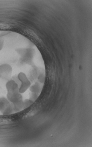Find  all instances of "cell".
<instances>
[{
    "label": "cell",
    "instance_id": "obj_1",
    "mask_svg": "<svg viewBox=\"0 0 92 147\" xmlns=\"http://www.w3.org/2000/svg\"><path fill=\"white\" fill-rule=\"evenodd\" d=\"M7 98H0V111L3 115H7L12 113L14 109L13 104Z\"/></svg>",
    "mask_w": 92,
    "mask_h": 147
},
{
    "label": "cell",
    "instance_id": "obj_2",
    "mask_svg": "<svg viewBox=\"0 0 92 147\" xmlns=\"http://www.w3.org/2000/svg\"><path fill=\"white\" fill-rule=\"evenodd\" d=\"M19 91L7 92V99L13 104L23 101L22 96Z\"/></svg>",
    "mask_w": 92,
    "mask_h": 147
},
{
    "label": "cell",
    "instance_id": "obj_3",
    "mask_svg": "<svg viewBox=\"0 0 92 147\" xmlns=\"http://www.w3.org/2000/svg\"><path fill=\"white\" fill-rule=\"evenodd\" d=\"M12 71L13 68L9 64L6 63L0 65V78L11 76Z\"/></svg>",
    "mask_w": 92,
    "mask_h": 147
},
{
    "label": "cell",
    "instance_id": "obj_4",
    "mask_svg": "<svg viewBox=\"0 0 92 147\" xmlns=\"http://www.w3.org/2000/svg\"><path fill=\"white\" fill-rule=\"evenodd\" d=\"M6 87L7 92H11L19 91V86L13 80H10L6 83Z\"/></svg>",
    "mask_w": 92,
    "mask_h": 147
},
{
    "label": "cell",
    "instance_id": "obj_5",
    "mask_svg": "<svg viewBox=\"0 0 92 147\" xmlns=\"http://www.w3.org/2000/svg\"><path fill=\"white\" fill-rule=\"evenodd\" d=\"M31 86V83L30 81L21 83L19 89L20 93L21 94L24 93Z\"/></svg>",
    "mask_w": 92,
    "mask_h": 147
},
{
    "label": "cell",
    "instance_id": "obj_6",
    "mask_svg": "<svg viewBox=\"0 0 92 147\" xmlns=\"http://www.w3.org/2000/svg\"><path fill=\"white\" fill-rule=\"evenodd\" d=\"M31 91L34 93H38L41 90V87L39 83L36 82L30 88Z\"/></svg>",
    "mask_w": 92,
    "mask_h": 147
},
{
    "label": "cell",
    "instance_id": "obj_7",
    "mask_svg": "<svg viewBox=\"0 0 92 147\" xmlns=\"http://www.w3.org/2000/svg\"><path fill=\"white\" fill-rule=\"evenodd\" d=\"M17 76L18 79H19L21 83L30 81L25 74L24 72H20Z\"/></svg>",
    "mask_w": 92,
    "mask_h": 147
},
{
    "label": "cell",
    "instance_id": "obj_8",
    "mask_svg": "<svg viewBox=\"0 0 92 147\" xmlns=\"http://www.w3.org/2000/svg\"><path fill=\"white\" fill-rule=\"evenodd\" d=\"M33 103V101L30 100H26L23 101L24 109L27 108L31 105Z\"/></svg>",
    "mask_w": 92,
    "mask_h": 147
},
{
    "label": "cell",
    "instance_id": "obj_9",
    "mask_svg": "<svg viewBox=\"0 0 92 147\" xmlns=\"http://www.w3.org/2000/svg\"><path fill=\"white\" fill-rule=\"evenodd\" d=\"M4 44V40L0 36V51L3 49Z\"/></svg>",
    "mask_w": 92,
    "mask_h": 147
}]
</instances>
